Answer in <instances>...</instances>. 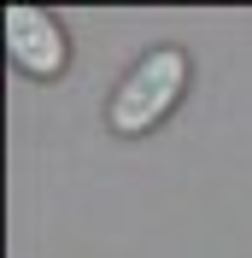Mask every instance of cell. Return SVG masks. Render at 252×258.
I'll list each match as a JSON object with an SVG mask.
<instances>
[{"mask_svg": "<svg viewBox=\"0 0 252 258\" xmlns=\"http://www.w3.org/2000/svg\"><path fill=\"white\" fill-rule=\"evenodd\" d=\"M188 77H194V71H188V53H182V47L141 53V59L117 77V88H111V100H106L111 135H147V129H158L176 106H182Z\"/></svg>", "mask_w": 252, "mask_h": 258, "instance_id": "cell-1", "label": "cell"}, {"mask_svg": "<svg viewBox=\"0 0 252 258\" xmlns=\"http://www.w3.org/2000/svg\"><path fill=\"white\" fill-rule=\"evenodd\" d=\"M0 35H6V53H12L18 71H30V77H59L65 64H71V41H65V24L47 12V6H24L12 0L6 12H0Z\"/></svg>", "mask_w": 252, "mask_h": 258, "instance_id": "cell-2", "label": "cell"}]
</instances>
